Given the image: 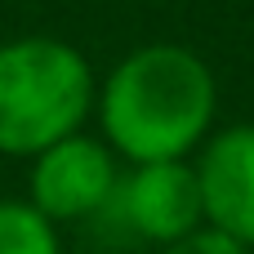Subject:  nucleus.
<instances>
[{
    "label": "nucleus",
    "instance_id": "0eeeda50",
    "mask_svg": "<svg viewBox=\"0 0 254 254\" xmlns=\"http://www.w3.org/2000/svg\"><path fill=\"white\" fill-rule=\"evenodd\" d=\"M165 254H250V250H246V246H237L232 237L214 232V228H196L192 237H183V241L165 246Z\"/></svg>",
    "mask_w": 254,
    "mask_h": 254
},
{
    "label": "nucleus",
    "instance_id": "f257e3e1",
    "mask_svg": "<svg viewBox=\"0 0 254 254\" xmlns=\"http://www.w3.org/2000/svg\"><path fill=\"white\" fill-rule=\"evenodd\" d=\"M214 116V76L183 45L134 49L98 94V121L107 143L134 161H183L201 143Z\"/></svg>",
    "mask_w": 254,
    "mask_h": 254
},
{
    "label": "nucleus",
    "instance_id": "20e7f679",
    "mask_svg": "<svg viewBox=\"0 0 254 254\" xmlns=\"http://www.w3.org/2000/svg\"><path fill=\"white\" fill-rule=\"evenodd\" d=\"M121 210H125L129 228L156 246H174V241L192 237L205 223L196 165H188V161L138 165L121 188Z\"/></svg>",
    "mask_w": 254,
    "mask_h": 254
},
{
    "label": "nucleus",
    "instance_id": "39448f33",
    "mask_svg": "<svg viewBox=\"0 0 254 254\" xmlns=\"http://www.w3.org/2000/svg\"><path fill=\"white\" fill-rule=\"evenodd\" d=\"M196 183L205 228L254 250V125H232L205 147Z\"/></svg>",
    "mask_w": 254,
    "mask_h": 254
},
{
    "label": "nucleus",
    "instance_id": "f03ea898",
    "mask_svg": "<svg viewBox=\"0 0 254 254\" xmlns=\"http://www.w3.org/2000/svg\"><path fill=\"white\" fill-rule=\"evenodd\" d=\"M94 103V76L80 49L27 36L0 45V152L40 156L45 147L80 134Z\"/></svg>",
    "mask_w": 254,
    "mask_h": 254
},
{
    "label": "nucleus",
    "instance_id": "7ed1b4c3",
    "mask_svg": "<svg viewBox=\"0 0 254 254\" xmlns=\"http://www.w3.org/2000/svg\"><path fill=\"white\" fill-rule=\"evenodd\" d=\"M116 192V161L98 138L71 134L45 147L31 165V205L49 223L85 219L103 210Z\"/></svg>",
    "mask_w": 254,
    "mask_h": 254
},
{
    "label": "nucleus",
    "instance_id": "423d86ee",
    "mask_svg": "<svg viewBox=\"0 0 254 254\" xmlns=\"http://www.w3.org/2000/svg\"><path fill=\"white\" fill-rule=\"evenodd\" d=\"M0 254H63L54 223L31 201H0Z\"/></svg>",
    "mask_w": 254,
    "mask_h": 254
}]
</instances>
